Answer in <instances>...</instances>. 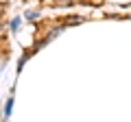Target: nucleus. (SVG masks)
I'll list each match as a JSON object with an SVG mask.
<instances>
[{
	"label": "nucleus",
	"mask_w": 131,
	"mask_h": 122,
	"mask_svg": "<svg viewBox=\"0 0 131 122\" xmlns=\"http://www.w3.org/2000/svg\"><path fill=\"white\" fill-rule=\"evenodd\" d=\"M61 31H63V24H61V26H52V28H50V31H48V33H46V37H44V42H46V44H48V42H50V39H55V37H57V35H59V33H61Z\"/></svg>",
	"instance_id": "f257e3e1"
},
{
	"label": "nucleus",
	"mask_w": 131,
	"mask_h": 122,
	"mask_svg": "<svg viewBox=\"0 0 131 122\" xmlns=\"http://www.w3.org/2000/svg\"><path fill=\"white\" fill-rule=\"evenodd\" d=\"M85 22V18H81V15H70V18L63 22V26H74V24H81Z\"/></svg>",
	"instance_id": "f03ea898"
},
{
	"label": "nucleus",
	"mask_w": 131,
	"mask_h": 122,
	"mask_svg": "<svg viewBox=\"0 0 131 122\" xmlns=\"http://www.w3.org/2000/svg\"><path fill=\"white\" fill-rule=\"evenodd\" d=\"M20 24H22V18H13L9 22V31H11V33H18V31H20Z\"/></svg>",
	"instance_id": "7ed1b4c3"
},
{
	"label": "nucleus",
	"mask_w": 131,
	"mask_h": 122,
	"mask_svg": "<svg viewBox=\"0 0 131 122\" xmlns=\"http://www.w3.org/2000/svg\"><path fill=\"white\" fill-rule=\"evenodd\" d=\"M11 111H13V96H9V98H7V103H5V116L9 118Z\"/></svg>",
	"instance_id": "20e7f679"
},
{
	"label": "nucleus",
	"mask_w": 131,
	"mask_h": 122,
	"mask_svg": "<svg viewBox=\"0 0 131 122\" xmlns=\"http://www.w3.org/2000/svg\"><path fill=\"white\" fill-rule=\"evenodd\" d=\"M24 18H26V20H37L39 13H37V11H26V13H24Z\"/></svg>",
	"instance_id": "39448f33"
},
{
	"label": "nucleus",
	"mask_w": 131,
	"mask_h": 122,
	"mask_svg": "<svg viewBox=\"0 0 131 122\" xmlns=\"http://www.w3.org/2000/svg\"><path fill=\"white\" fill-rule=\"evenodd\" d=\"M0 15H2V7H0Z\"/></svg>",
	"instance_id": "423d86ee"
}]
</instances>
